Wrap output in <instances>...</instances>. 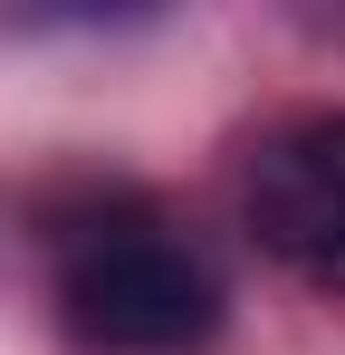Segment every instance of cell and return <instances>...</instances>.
<instances>
[{
    "label": "cell",
    "instance_id": "1",
    "mask_svg": "<svg viewBox=\"0 0 345 355\" xmlns=\"http://www.w3.org/2000/svg\"><path fill=\"white\" fill-rule=\"evenodd\" d=\"M57 307L106 355H202L221 336V269L154 202L106 192L57 221Z\"/></svg>",
    "mask_w": 345,
    "mask_h": 355
},
{
    "label": "cell",
    "instance_id": "2",
    "mask_svg": "<svg viewBox=\"0 0 345 355\" xmlns=\"http://www.w3.org/2000/svg\"><path fill=\"white\" fill-rule=\"evenodd\" d=\"M240 211L278 269L345 297V116L269 125L249 154V182H240Z\"/></svg>",
    "mask_w": 345,
    "mask_h": 355
}]
</instances>
